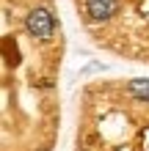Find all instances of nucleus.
I'll return each instance as SVG.
<instances>
[{
	"instance_id": "obj_1",
	"label": "nucleus",
	"mask_w": 149,
	"mask_h": 151,
	"mask_svg": "<svg viewBox=\"0 0 149 151\" xmlns=\"http://www.w3.org/2000/svg\"><path fill=\"white\" fill-rule=\"evenodd\" d=\"M52 28H55V19L47 8H33V11L25 17V30L31 33L33 39L39 41H47L52 36Z\"/></svg>"
},
{
	"instance_id": "obj_2",
	"label": "nucleus",
	"mask_w": 149,
	"mask_h": 151,
	"mask_svg": "<svg viewBox=\"0 0 149 151\" xmlns=\"http://www.w3.org/2000/svg\"><path fill=\"white\" fill-rule=\"evenodd\" d=\"M116 8H119L116 0H86V11H89V17L94 22L110 19V17L116 14Z\"/></svg>"
},
{
	"instance_id": "obj_3",
	"label": "nucleus",
	"mask_w": 149,
	"mask_h": 151,
	"mask_svg": "<svg viewBox=\"0 0 149 151\" xmlns=\"http://www.w3.org/2000/svg\"><path fill=\"white\" fill-rule=\"evenodd\" d=\"M127 91L133 99L138 102H149V80H133V83L127 85Z\"/></svg>"
}]
</instances>
